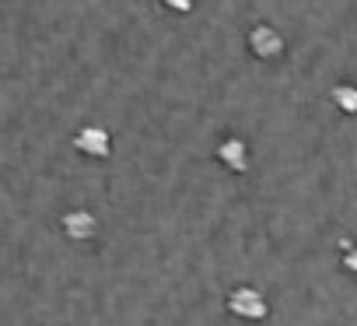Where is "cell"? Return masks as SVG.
Returning <instances> with one entry per match:
<instances>
[{
  "instance_id": "6da1fadb",
  "label": "cell",
  "mask_w": 357,
  "mask_h": 326,
  "mask_svg": "<svg viewBox=\"0 0 357 326\" xmlns=\"http://www.w3.org/2000/svg\"><path fill=\"white\" fill-rule=\"evenodd\" d=\"M225 305H228V312H231L235 319H242V323H263V319L270 316L266 295H263L259 288H252V284H235V288L228 291Z\"/></svg>"
},
{
  "instance_id": "7a4b0ae2",
  "label": "cell",
  "mask_w": 357,
  "mask_h": 326,
  "mask_svg": "<svg viewBox=\"0 0 357 326\" xmlns=\"http://www.w3.org/2000/svg\"><path fill=\"white\" fill-rule=\"evenodd\" d=\"M245 46H249V53L256 60H277V57H284V36L273 25H266V22H256L245 32Z\"/></svg>"
},
{
  "instance_id": "3957f363",
  "label": "cell",
  "mask_w": 357,
  "mask_h": 326,
  "mask_svg": "<svg viewBox=\"0 0 357 326\" xmlns=\"http://www.w3.org/2000/svg\"><path fill=\"white\" fill-rule=\"evenodd\" d=\"M218 161L228 169V172H235V176H242V172H249V140H242V137H221L218 140Z\"/></svg>"
},
{
  "instance_id": "277c9868",
  "label": "cell",
  "mask_w": 357,
  "mask_h": 326,
  "mask_svg": "<svg viewBox=\"0 0 357 326\" xmlns=\"http://www.w3.org/2000/svg\"><path fill=\"white\" fill-rule=\"evenodd\" d=\"M74 147H77L81 154H88V158H105V154L112 151V137H109L105 126L88 123V126H81V130L74 133Z\"/></svg>"
},
{
  "instance_id": "5b68a950",
  "label": "cell",
  "mask_w": 357,
  "mask_h": 326,
  "mask_svg": "<svg viewBox=\"0 0 357 326\" xmlns=\"http://www.w3.org/2000/svg\"><path fill=\"white\" fill-rule=\"evenodd\" d=\"M60 228H63V235L70 242H88V239L98 235V218L91 211H84V207H74V211H67L60 218Z\"/></svg>"
},
{
  "instance_id": "8992f818",
  "label": "cell",
  "mask_w": 357,
  "mask_h": 326,
  "mask_svg": "<svg viewBox=\"0 0 357 326\" xmlns=\"http://www.w3.org/2000/svg\"><path fill=\"white\" fill-rule=\"evenodd\" d=\"M333 105L343 112V116H357V84L354 81H336L333 91H329Z\"/></svg>"
},
{
  "instance_id": "52a82bcc",
  "label": "cell",
  "mask_w": 357,
  "mask_h": 326,
  "mask_svg": "<svg viewBox=\"0 0 357 326\" xmlns=\"http://www.w3.org/2000/svg\"><path fill=\"white\" fill-rule=\"evenodd\" d=\"M340 267H343V274H350V277H357V242H340Z\"/></svg>"
}]
</instances>
